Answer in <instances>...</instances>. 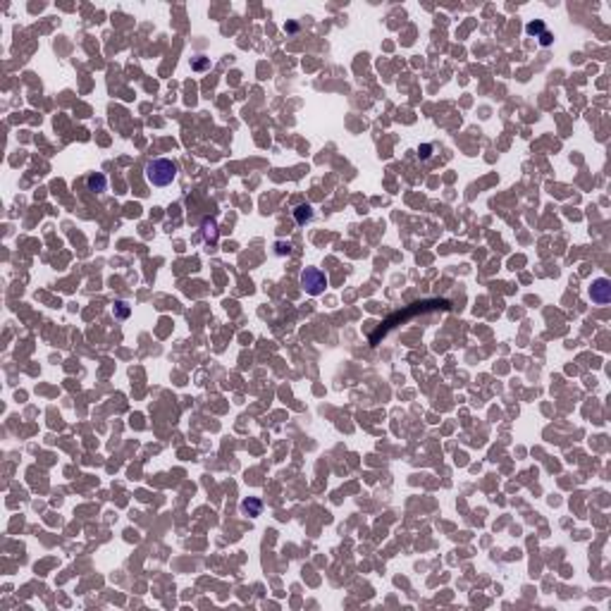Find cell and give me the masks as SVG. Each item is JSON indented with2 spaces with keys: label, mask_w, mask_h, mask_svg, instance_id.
<instances>
[{
  "label": "cell",
  "mask_w": 611,
  "mask_h": 611,
  "mask_svg": "<svg viewBox=\"0 0 611 611\" xmlns=\"http://www.w3.org/2000/svg\"><path fill=\"white\" fill-rule=\"evenodd\" d=\"M244 509H246V511H249V509H251V513H253V516H255V513H258V511H260V504H258V501H251V504H249V501H246V504H244Z\"/></svg>",
  "instance_id": "obj_6"
},
{
  "label": "cell",
  "mask_w": 611,
  "mask_h": 611,
  "mask_svg": "<svg viewBox=\"0 0 611 611\" xmlns=\"http://www.w3.org/2000/svg\"><path fill=\"white\" fill-rule=\"evenodd\" d=\"M301 284H304V289L310 294V296H318V294L325 291L327 277H325V272L318 270V268H306L304 272H301Z\"/></svg>",
  "instance_id": "obj_2"
},
{
  "label": "cell",
  "mask_w": 611,
  "mask_h": 611,
  "mask_svg": "<svg viewBox=\"0 0 611 611\" xmlns=\"http://www.w3.org/2000/svg\"><path fill=\"white\" fill-rule=\"evenodd\" d=\"M86 184H88V189H91L93 194H103V191H105V177H103V174H91V177L86 179Z\"/></svg>",
  "instance_id": "obj_4"
},
{
  "label": "cell",
  "mask_w": 611,
  "mask_h": 611,
  "mask_svg": "<svg viewBox=\"0 0 611 611\" xmlns=\"http://www.w3.org/2000/svg\"><path fill=\"white\" fill-rule=\"evenodd\" d=\"M590 296H592V301H594V304H599V306L609 304V301H611V284H609V279H604V277L594 279V282H592V289H590Z\"/></svg>",
  "instance_id": "obj_3"
},
{
  "label": "cell",
  "mask_w": 611,
  "mask_h": 611,
  "mask_svg": "<svg viewBox=\"0 0 611 611\" xmlns=\"http://www.w3.org/2000/svg\"><path fill=\"white\" fill-rule=\"evenodd\" d=\"M277 251H279V253H289L291 246H289V244H287V246H284V244H277Z\"/></svg>",
  "instance_id": "obj_7"
},
{
  "label": "cell",
  "mask_w": 611,
  "mask_h": 611,
  "mask_svg": "<svg viewBox=\"0 0 611 611\" xmlns=\"http://www.w3.org/2000/svg\"><path fill=\"white\" fill-rule=\"evenodd\" d=\"M313 218V208L310 205H301V208H296V220L304 224V222H308Z\"/></svg>",
  "instance_id": "obj_5"
},
{
  "label": "cell",
  "mask_w": 611,
  "mask_h": 611,
  "mask_svg": "<svg viewBox=\"0 0 611 611\" xmlns=\"http://www.w3.org/2000/svg\"><path fill=\"white\" fill-rule=\"evenodd\" d=\"M174 177H177V163H172L167 158L151 160L148 167H146V179L153 187H167V184L174 182Z\"/></svg>",
  "instance_id": "obj_1"
}]
</instances>
